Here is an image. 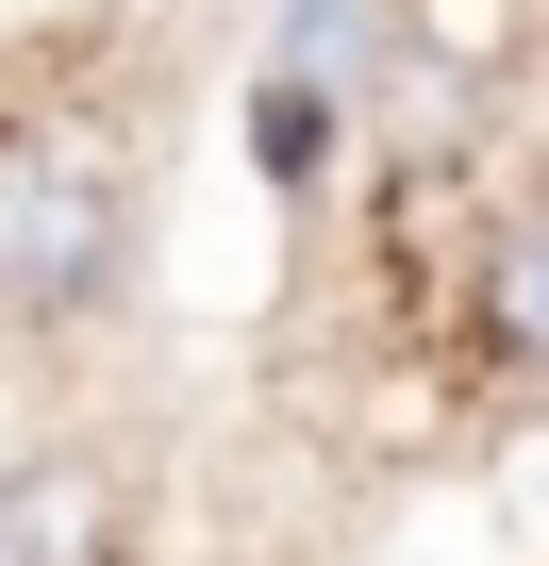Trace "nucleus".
<instances>
[{
	"mask_svg": "<svg viewBox=\"0 0 549 566\" xmlns=\"http://www.w3.org/2000/svg\"><path fill=\"white\" fill-rule=\"evenodd\" d=\"M134 283V184L84 150V134H0V317H101Z\"/></svg>",
	"mask_w": 549,
	"mask_h": 566,
	"instance_id": "nucleus-1",
	"label": "nucleus"
},
{
	"mask_svg": "<svg viewBox=\"0 0 549 566\" xmlns=\"http://www.w3.org/2000/svg\"><path fill=\"white\" fill-rule=\"evenodd\" d=\"M134 549V483L101 450H34L0 467V566H117Z\"/></svg>",
	"mask_w": 549,
	"mask_h": 566,
	"instance_id": "nucleus-2",
	"label": "nucleus"
},
{
	"mask_svg": "<svg viewBox=\"0 0 549 566\" xmlns=\"http://www.w3.org/2000/svg\"><path fill=\"white\" fill-rule=\"evenodd\" d=\"M466 350L549 400V200H516V217L483 233V266H466Z\"/></svg>",
	"mask_w": 549,
	"mask_h": 566,
	"instance_id": "nucleus-3",
	"label": "nucleus"
},
{
	"mask_svg": "<svg viewBox=\"0 0 549 566\" xmlns=\"http://www.w3.org/2000/svg\"><path fill=\"white\" fill-rule=\"evenodd\" d=\"M416 51L400 0H284V34H266V84H317V101H383Z\"/></svg>",
	"mask_w": 549,
	"mask_h": 566,
	"instance_id": "nucleus-4",
	"label": "nucleus"
}]
</instances>
